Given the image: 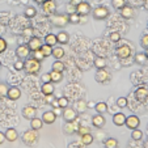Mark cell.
Segmentation results:
<instances>
[{"label":"cell","instance_id":"obj_5","mask_svg":"<svg viewBox=\"0 0 148 148\" xmlns=\"http://www.w3.org/2000/svg\"><path fill=\"white\" fill-rule=\"evenodd\" d=\"M41 7H42V12H43L45 14H47V16L53 14L54 12L56 11L55 0H45V1L41 4Z\"/></svg>","mask_w":148,"mask_h":148},{"label":"cell","instance_id":"obj_49","mask_svg":"<svg viewBox=\"0 0 148 148\" xmlns=\"http://www.w3.org/2000/svg\"><path fill=\"white\" fill-rule=\"evenodd\" d=\"M41 81H42V84H43V83H50V81H51L50 72H47V73H43V75L41 76Z\"/></svg>","mask_w":148,"mask_h":148},{"label":"cell","instance_id":"obj_30","mask_svg":"<svg viewBox=\"0 0 148 148\" xmlns=\"http://www.w3.org/2000/svg\"><path fill=\"white\" fill-rule=\"evenodd\" d=\"M51 68H53V71H58V72H63L64 71V63L60 60V59H58L56 62H54L53 66H51Z\"/></svg>","mask_w":148,"mask_h":148},{"label":"cell","instance_id":"obj_7","mask_svg":"<svg viewBox=\"0 0 148 148\" xmlns=\"http://www.w3.org/2000/svg\"><path fill=\"white\" fill-rule=\"evenodd\" d=\"M62 117H63V119H64L66 122H72V121H75L76 118H77V112H76V109H72V108L67 106L62 112Z\"/></svg>","mask_w":148,"mask_h":148},{"label":"cell","instance_id":"obj_20","mask_svg":"<svg viewBox=\"0 0 148 148\" xmlns=\"http://www.w3.org/2000/svg\"><path fill=\"white\" fill-rule=\"evenodd\" d=\"M4 136H5V140H8V142H16L17 138H18V134H17V131L14 129H8L5 132H4Z\"/></svg>","mask_w":148,"mask_h":148},{"label":"cell","instance_id":"obj_25","mask_svg":"<svg viewBox=\"0 0 148 148\" xmlns=\"http://www.w3.org/2000/svg\"><path fill=\"white\" fill-rule=\"evenodd\" d=\"M51 83H60L63 80V72H58V71H51L50 72Z\"/></svg>","mask_w":148,"mask_h":148},{"label":"cell","instance_id":"obj_48","mask_svg":"<svg viewBox=\"0 0 148 148\" xmlns=\"http://www.w3.org/2000/svg\"><path fill=\"white\" fill-rule=\"evenodd\" d=\"M5 50H7V41L0 37V54L4 53Z\"/></svg>","mask_w":148,"mask_h":148},{"label":"cell","instance_id":"obj_16","mask_svg":"<svg viewBox=\"0 0 148 148\" xmlns=\"http://www.w3.org/2000/svg\"><path fill=\"white\" fill-rule=\"evenodd\" d=\"M119 11H121V16H122L123 18H132L135 14L134 8H131L130 5H125L123 8H121Z\"/></svg>","mask_w":148,"mask_h":148},{"label":"cell","instance_id":"obj_32","mask_svg":"<svg viewBox=\"0 0 148 148\" xmlns=\"http://www.w3.org/2000/svg\"><path fill=\"white\" fill-rule=\"evenodd\" d=\"M147 55H145V53H138L136 55H135V63H138V64H145V62H147Z\"/></svg>","mask_w":148,"mask_h":148},{"label":"cell","instance_id":"obj_6","mask_svg":"<svg viewBox=\"0 0 148 148\" xmlns=\"http://www.w3.org/2000/svg\"><path fill=\"white\" fill-rule=\"evenodd\" d=\"M110 73L109 71H106L105 68H98V71L96 72V81H98L100 84H105L110 81Z\"/></svg>","mask_w":148,"mask_h":148},{"label":"cell","instance_id":"obj_51","mask_svg":"<svg viewBox=\"0 0 148 148\" xmlns=\"http://www.w3.org/2000/svg\"><path fill=\"white\" fill-rule=\"evenodd\" d=\"M54 114L58 117V115H62V108H54Z\"/></svg>","mask_w":148,"mask_h":148},{"label":"cell","instance_id":"obj_15","mask_svg":"<svg viewBox=\"0 0 148 148\" xmlns=\"http://www.w3.org/2000/svg\"><path fill=\"white\" fill-rule=\"evenodd\" d=\"M41 119L43 121V123H46V125H53V123L55 122V119H56V115L54 114L53 110H49V112L43 113V115H42Z\"/></svg>","mask_w":148,"mask_h":148},{"label":"cell","instance_id":"obj_59","mask_svg":"<svg viewBox=\"0 0 148 148\" xmlns=\"http://www.w3.org/2000/svg\"><path fill=\"white\" fill-rule=\"evenodd\" d=\"M145 55H147V58H148V49H145Z\"/></svg>","mask_w":148,"mask_h":148},{"label":"cell","instance_id":"obj_11","mask_svg":"<svg viewBox=\"0 0 148 148\" xmlns=\"http://www.w3.org/2000/svg\"><path fill=\"white\" fill-rule=\"evenodd\" d=\"M131 53H132L131 47H130V46H127V45L121 46V47L117 49V55H118V58H121V59L130 58V56H131Z\"/></svg>","mask_w":148,"mask_h":148},{"label":"cell","instance_id":"obj_17","mask_svg":"<svg viewBox=\"0 0 148 148\" xmlns=\"http://www.w3.org/2000/svg\"><path fill=\"white\" fill-rule=\"evenodd\" d=\"M92 125L95 126L96 129H101L105 125V118H103L102 114H96L95 117L92 118Z\"/></svg>","mask_w":148,"mask_h":148},{"label":"cell","instance_id":"obj_18","mask_svg":"<svg viewBox=\"0 0 148 148\" xmlns=\"http://www.w3.org/2000/svg\"><path fill=\"white\" fill-rule=\"evenodd\" d=\"M41 92L43 93V96H50V95H54V85L53 83H43L41 87Z\"/></svg>","mask_w":148,"mask_h":148},{"label":"cell","instance_id":"obj_33","mask_svg":"<svg viewBox=\"0 0 148 148\" xmlns=\"http://www.w3.org/2000/svg\"><path fill=\"white\" fill-rule=\"evenodd\" d=\"M53 55L55 59H62L64 56V49L63 47H53Z\"/></svg>","mask_w":148,"mask_h":148},{"label":"cell","instance_id":"obj_9","mask_svg":"<svg viewBox=\"0 0 148 148\" xmlns=\"http://www.w3.org/2000/svg\"><path fill=\"white\" fill-rule=\"evenodd\" d=\"M30 49L28 47V45H20L16 49V55L18 59H21V60H25L26 58H29V55H30Z\"/></svg>","mask_w":148,"mask_h":148},{"label":"cell","instance_id":"obj_42","mask_svg":"<svg viewBox=\"0 0 148 148\" xmlns=\"http://www.w3.org/2000/svg\"><path fill=\"white\" fill-rule=\"evenodd\" d=\"M32 54H33V56H32V58L37 59V60H39V62H42V60H43V59H45V56H43V54L41 53V50L32 51Z\"/></svg>","mask_w":148,"mask_h":148},{"label":"cell","instance_id":"obj_31","mask_svg":"<svg viewBox=\"0 0 148 148\" xmlns=\"http://www.w3.org/2000/svg\"><path fill=\"white\" fill-rule=\"evenodd\" d=\"M135 95H136V98L139 101H144L145 97H148V90L145 89V88H139Z\"/></svg>","mask_w":148,"mask_h":148},{"label":"cell","instance_id":"obj_52","mask_svg":"<svg viewBox=\"0 0 148 148\" xmlns=\"http://www.w3.org/2000/svg\"><path fill=\"white\" fill-rule=\"evenodd\" d=\"M5 142V136H4V132L0 131V144H3Z\"/></svg>","mask_w":148,"mask_h":148},{"label":"cell","instance_id":"obj_44","mask_svg":"<svg viewBox=\"0 0 148 148\" xmlns=\"http://www.w3.org/2000/svg\"><path fill=\"white\" fill-rule=\"evenodd\" d=\"M109 38H110V41L112 42H118L121 39V34L118 33V32H112L110 36H109Z\"/></svg>","mask_w":148,"mask_h":148},{"label":"cell","instance_id":"obj_47","mask_svg":"<svg viewBox=\"0 0 148 148\" xmlns=\"http://www.w3.org/2000/svg\"><path fill=\"white\" fill-rule=\"evenodd\" d=\"M140 46H142L143 49H148V34L142 37V39H140Z\"/></svg>","mask_w":148,"mask_h":148},{"label":"cell","instance_id":"obj_57","mask_svg":"<svg viewBox=\"0 0 148 148\" xmlns=\"http://www.w3.org/2000/svg\"><path fill=\"white\" fill-rule=\"evenodd\" d=\"M45 1V0H34V3H37V4H42Z\"/></svg>","mask_w":148,"mask_h":148},{"label":"cell","instance_id":"obj_27","mask_svg":"<svg viewBox=\"0 0 148 148\" xmlns=\"http://www.w3.org/2000/svg\"><path fill=\"white\" fill-rule=\"evenodd\" d=\"M105 148H118V140L114 138H108L105 142H103Z\"/></svg>","mask_w":148,"mask_h":148},{"label":"cell","instance_id":"obj_35","mask_svg":"<svg viewBox=\"0 0 148 148\" xmlns=\"http://www.w3.org/2000/svg\"><path fill=\"white\" fill-rule=\"evenodd\" d=\"M81 143H83L84 145H89L93 143V136L90 132H88V134L85 135H81Z\"/></svg>","mask_w":148,"mask_h":148},{"label":"cell","instance_id":"obj_3","mask_svg":"<svg viewBox=\"0 0 148 148\" xmlns=\"http://www.w3.org/2000/svg\"><path fill=\"white\" fill-rule=\"evenodd\" d=\"M51 24L56 28H63L68 24V14H55L51 17Z\"/></svg>","mask_w":148,"mask_h":148},{"label":"cell","instance_id":"obj_8","mask_svg":"<svg viewBox=\"0 0 148 148\" xmlns=\"http://www.w3.org/2000/svg\"><path fill=\"white\" fill-rule=\"evenodd\" d=\"M76 12H77L80 16H88V14L92 12V7L89 3L87 1H80V3L76 5Z\"/></svg>","mask_w":148,"mask_h":148},{"label":"cell","instance_id":"obj_54","mask_svg":"<svg viewBox=\"0 0 148 148\" xmlns=\"http://www.w3.org/2000/svg\"><path fill=\"white\" fill-rule=\"evenodd\" d=\"M51 101H53V95L46 96V102H47V103H51Z\"/></svg>","mask_w":148,"mask_h":148},{"label":"cell","instance_id":"obj_1","mask_svg":"<svg viewBox=\"0 0 148 148\" xmlns=\"http://www.w3.org/2000/svg\"><path fill=\"white\" fill-rule=\"evenodd\" d=\"M24 70L29 75H36L41 71V62L34 58H26L25 62H24Z\"/></svg>","mask_w":148,"mask_h":148},{"label":"cell","instance_id":"obj_21","mask_svg":"<svg viewBox=\"0 0 148 148\" xmlns=\"http://www.w3.org/2000/svg\"><path fill=\"white\" fill-rule=\"evenodd\" d=\"M126 122V115L123 113H117L113 115V123L115 126H123Z\"/></svg>","mask_w":148,"mask_h":148},{"label":"cell","instance_id":"obj_22","mask_svg":"<svg viewBox=\"0 0 148 148\" xmlns=\"http://www.w3.org/2000/svg\"><path fill=\"white\" fill-rule=\"evenodd\" d=\"M75 121H72V122H67L64 125V127H63V130H64V134L71 135V134H73L75 131H77V129H76V126H75Z\"/></svg>","mask_w":148,"mask_h":148},{"label":"cell","instance_id":"obj_41","mask_svg":"<svg viewBox=\"0 0 148 148\" xmlns=\"http://www.w3.org/2000/svg\"><path fill=\"white\" fill-rule=\"evenodd\" d=\"M87 109V102L85 101H79L77 102V106H76V112H79V113H83L84 110Z\"/></svg>","mask_w":148,"mask_h":148},{"label":"cell","instance_id":"obj_43","mask_svg":"<svg viewBox=\"0 0 148 148\" xmlns=\"http://www.w3.org/2000/svg\"><path fill=\"white\" fill-rule=\"evenodd\" d=\"M117 106L121 108V109L126 108V106H127V98H126V97H119L117 100Z\"/></svg>","mask_w":148,"mask_h":148},{"label":"cell","instance_id":"obj_29","mask_svg":"<svg viewBox=\"0 0 148 148\" xmlns=\"http://www.w3.org/2000/svg\"><path fill=\"white\" fill-rule=\"evenodd\" d=\"M95 66H96V68H105L106 67V59L105 58H102V56H96V59H95Z\"/></svg>","mask_w":148,"mask_h":148},{"label":"cell","instance_id":"obj_53","mask_svg":"<svg viewBox=\"0 0 148 148\" xmlns=\"http://www.w3.org/2000/svg\"><path fill=\"white\" fill-rule=\"evenodd\" d=\"M51 106H53V109H54V108H59L58 100H53V101H51Z\"/></svg>","mask_w":148,"mask_h":148},{"label":"cell","instance_id":"obj_26","mask_svg":"<svg viewBox=\"0 0 148 148\" xmlns=\"http://www.w3.org/2000/svg\"><path fill=\"white\" fill-rule=\"evenodd\" d=\"M45 43L46 45H50V46H55L56 43H58V41H56V36L54 33H50V34H47V36L45 37Z\"/></svg>","mask_w":148,"mask_h":148},{"label":"cell","instance_id":"obj_12","mask_svg":"<svg viewBox=\"0 0 148 148\" xmlns=\"http://www.w3.org/2000/svg\"><path fill=\"white\" fill-rule=\"evenodd\" d=\"M42 45H43V42H42V41H41V38H38V37H30V38H29L28 47L30 49V51L39 50Z\"/></svg>","mask_w":148,"mask_h":148},{"label":"cell","instance_id":"obj_39","mask_svg":"<svg viewBox=\"0 0 148 148\" xmlns=\"http://www.w3.org/2000/svg\"><path fill=\"white\" fill-rule=\"evenodd\" d=\"M68 98L67 97H59L58 98V105L59 108H62V109H66V108L68 106Z\"/></svg>","mask_w":148,"mask_h":148},{"label":"cell","instance_id":"obj_19","mask_svg":"<svg viewBox=\"0 0 148 148\" xmlns=\"http://www.w3.org/2000/svg\"><path fill=\"white\" fill-rule=\"evenodd\" d=\"M56 41L60 45H67L68 42H70V36H68L67 32H59L56 34Z\"/></svg>","mask_w":148,"mask_h":148},{"label":"cell","instance_id":"obj_23","mask_svg":"<svg viewBox=\"0 0 148 148\" xmlns=\"http://www.w3.org/2000/svg\"><path fill=\"white\" fill-rule=\"evenodd\" d=\"M42 126H43V121H42L41 118H36V117H34L33 119H30V127L33 130H36V131L41 130Z\"/></svg>","mask_w":148,"mask_h":148},{"label":"cell","instance_id":"obj_37","mask_svg":"<svg viewBox=\"0 0 148 148\" xmlns=\"http://www.w3.org/2000/svg\"><path fill=\"white\" fill-rule=\"evenodd\" d=\"M36 14H37V9L34 8V7H28V8L25 9V16L29 17V18H33Z\"/></svg>","mask_w":148,"mask_h":148},{"label":"cell","instance_id":"obj_45","mask_svg":"<svg viewBox=\"0 0 148 148\" xmlns=\"http://www.w3.org/2000/svg\"><path fill=\"white\" fill-rule=\"evenodd\" d=\"M7 92H8V87H7L5 83H0V96L4 97L7 96Z\"/></svg>","mask_w":148,"mask_h":148},{"label":"cell","instance_id":"obj_38","mask_svg":"<svg viewBox=\"0 0 148 148\" xmlns=\"http://www.w3.org/2000/svg\"><path fill=\"white\" fill-rule=\"evenodd\" d=\"M131 138H132V139H134V140H140V139H142V138H143V132L142 131H140V130L139 129H135V130H131Z\"/></svg>","mask_w":148,"mask_h":148},{"label":"cell","instance_id":"obj_40","mask_svg":"<svg viewBox=\"0 0 148 148\" xmlns=\"http://www.w3.org/2000/svg\"><path fill=\"white\" fill-rule=\"evenodd\" d=\"M88 132H90V129L88 127V126H84V125H81V126H79L77 127V134L80 135H85V134H88Z\"/></svg>","mask_w":148,"mask_h":148},{"label":"cell","instance_id":"obj_60","mask_svg":"<svg viewBox=\"0 0 148 148\" xmlns=\"http://www.w3.org/2000/svg\"><path fill=\"white\" fill-rule=\"evenodd\" d=\"M147 28H148V24H147Z\"/></svg>","mask_w":148,"mask_h":148},{"label":"cell","instance_id":"obj_46","mask_svg":"<svg viewBox=\"0 0 148 148\" xmlns=\"http://www.w3.org/2000/svg\"><path fill=\"white\" fill-rule=\"evenodd\" d=\"M13 67H14V70H16V71H21V70H24V60L18 59L17 62H14Z\"/></svg>","mask_w":148,"mask_h":148},{"label":"cell","instance_id":"obj_4","mask_svg":"<svg viewBox=\"0 0 148 148\" xmlns=\"http://www.w3.org/2000/svg\"><path fill=\"white\" fill-rule=\"evenodd\" d=\"M92 14H93V18L95 20H105L108 16H109V9L103 5L96 7V8L92 11Z\"/></svg>","mask_w":148,"mask_h":148},{"label":"cell","instance_id":"obj_10","mask_svg":"<svg viewBox=\"0 0 148 148\" xmlns=\"http://www.w3.org/2000/svg\"><path fill=\"white\" fill-rule=\"evenodd\" d=\"M125 125L127 126V129L130 130H135L139 127L140 125V119L136 117V115H130V117H126V122Z\"/></svg>","mask_w":148,"mask_h":148},{"label":"cell","instance_id":"obj_24","mask_svg":"<svg viewBox=\"0 0 148 148\" xmlns=\"http://www.w3.org/2000/svg\"><path fill=\"white\" fill-rule=\"evenodd\" d=\"M41 53L43 54V56L45 58H49V56H51L53 55V46H50V45H46V43H43V45L41 46Z\"/></svg>","mask_w":148,"mask_h":148},{"label":"cell","instance_id":"obj_58","mask_svg":"<svg viewBox=\"0 0 148 148\" xmlns=\"http://www.w3.org/2000/svg\"><path fill=\"white\" fill-rule=\"evenodd\" d=\"M28 1H29V0H21V3H23V4H28Z\"/></svg>","mask_w":148,"mask_h":148},{"label":"cell","instance_id":"obj_55","mask_svg":"<svg viewBox=\"0 0 148 148\" xmlns=\"http://www.w3.org/2000/svg\"><path fill=\"white\" fill-rule=\"evenodd\" d=\"M80 1H83V0H71V4H72V5H77L79 3H80Z\"/></svg>","mask_w":148,"mask_h":148},{"label":"cell","instance_id":"obj_13","mask_svg":"<svg viewBox=\"0 0 148 148\" xmlns=\"http://www.w3.org/2000/svg\"><path fill=\"white\" fill-rule=\"evenodd\" d=\"M36 113H37L36 108L30 106V105H26V106L23 108V117L25 118V119H29V121L33 119V118L36 117Z\"/></svg>","mask_w":148,"mask_h":148},{"label":"cell","instance_id":"obj_36","mask_svg":"<svg viewBox=\"0 0 148 148\" xmlns=\"http://www.w3.org/2000/svg\"><path fill=\"white\" fill-rule=\"evenodd\" d=\"M112 5L114 9H121L126 5V0H112Z\"/></svg>","mask_w":148,"mask_h":148},{"label":"cell","instance_id":"obj_2","mask_svg":"<svg viewBox=\"0 0 148 148\" xmlns=\"http://www.w3.org/2000/svg\"><path fill=\"white\" fill-rule=\"evenodd\" d=\"M23 143L25 145H28V147H33V145H36L37 143H38V134H37L36 130L30 129L28 130V131H25L23 134Z\"/></svg>","mask_w":148,"mask_h":148},{"label":"cell","instance_id":"obj_56","mask_svg":"<svg viewBox=\"0 0 148 148\" xmlns=\"http://www.w3.org/2000/svg\"><path fill=\"white\" fill-rule=\"evenodd\" d=\"M96 106V103L93 102V101H89V102L87 103V108H95Z\"/></svg>","mask_w":148,"mask_h":148},{"label":"cell","instance_id":"obj_50","mask_svg":"<svg viewBox=\"0 0 148 148\" xmlns=\"http://www.w3.org/2000/svg\"><path fill=\"white\" fill-rule=\"evenodd\" d=\"M67 11H68V14L70 13H73V12H76V7L75 5H72V4H68L67 5Z\"/></svg>","mask_w":148,"mask_h":148},{"label":"cell","instance_id":"obj_28","mask_svg":"<svg viewBox=\"0 0 148 148\" xmlns=\"http://www.w3.org/2000/svg\"><path fill=\"white\" fill-rule=\"evenodd\" d=\"M80 20H81V16L77 12H73V13L68 14V23L71 24H80Z\"/></svg>","mask_w":148,"mask_h":148},{"label":"cell","instance_id":"obj_14","mask_svg":"<svg viewBox=\"0 0 148 148\" xmlns=\"http://www.w3.org/2000/svg\"><path fill=\"white\" fill-rule=\"evenodd\" d=\"M7 97L9 98L11 101H17L20 97H21V90L16 87L8 88V92H7Z\"/></svg>","mask_w":148,"mask_h":148},{"label":"cell","instance_id":"obj_34","mask_svg":"<svg viewBox=\"0 0 148 148\" xmlns=\"http://www.w3.org/2000/svg\"><path fill=\"white\" fill-rule=\"evenodd\" d=\"M95 109L98 114H103V113H106V110H108V105H106V102H98V103H96Z\"/></svg>","mask_w":148,"mask_h":148}]
</instances>
